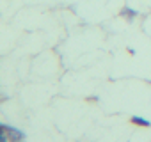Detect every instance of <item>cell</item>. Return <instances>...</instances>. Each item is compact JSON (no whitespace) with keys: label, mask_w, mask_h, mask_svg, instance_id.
<instances>
[{"label":"cell","mask_w":151,"mask_h":142,"mask_svg":"<svg viewBox=\"0 0 151 142\" xmlns=\"http://www.w3.org/2000/svg\"><path fill=\"white\" fill-rule=\"evenodd\" d=\"M2 130L6 135H7V138H9V142H22L23 138H25V133L23 131H20V130H16V128H13V126H7V124H2Z\"/></svg>","instance_id":"cell-1"},{"label":"cell","mask_w":151,"mask_h":142,"mask_svg":"<svg viewBox=\"0 0 151 142\" xmlns=\"http://www.w3.org/2000/svg\"><path fill=\"white\" fill-rule=\"evenodd\" d=\"M121 16H123V18H126V20H130V22H132V20H133V18H135V16H137V13H135V11H133V9H130V7H124V9H123V11H121Z\"/></svg>","instance_id":"cell-3"},{"label":"cell","mask_w":151,"mask_h":142,"mask_svg":"<svg viewBox=\"0 0 151 142\" xmlns=\"http://www.w3.org/2000/svg\"><path fill=\"white\" fill-rule=\"evenodd\" d=\"M130 123L135 124V126H142V128H149V126H151L149 121H146V119H142V117H139V115H133V117L130 119Z\"/></svg>","instance_id":"cell-2"}]
</instances>
